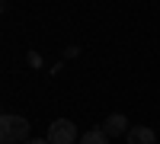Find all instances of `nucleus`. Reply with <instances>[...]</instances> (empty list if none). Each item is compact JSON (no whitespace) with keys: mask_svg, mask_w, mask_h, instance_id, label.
Returning a JSON list of instances; mask_svg holds the SVG:
<instances>
[{"mask_svg":"<svg viewBox=\"0 0 160 144\" xmlns=\"http://www.w3.org/2000/svg\"><path fill=\"white\" fill-rule=\"evenodd\" d=\"M80 144H109V138H106L102 128H93V132H87L83 138H80Z\"/></svg>","mask_w":160,"mask_h":144,"instance_id":"39448f33","label":"nucleus"},{"mask_svg":"<svg viewBox=\"0 0 160 144\" xmlns=\"http://www.w3.org/2000/svg\"><path fill=\"white\" fill-rule=\"evenodd\" d=\"M99 128L106 132V138H122V135H128V132H131V128H128V119H125V115H118V112H115V115H109V119H106Z\"/></svg>","mask_w":160,"mask_h":144,"instance_id":"7ed1b4c3","label":"nucleus"},{"mask_svg":"<svg viewBox=\"0 0 160 144\" xmlns=\"http://www.w3.org/2000/svg\"><path fill=\"white\" fill-rule=\"evenodd\" d=\"M0 141L3 144H26L29 141V119L22 115H3L0 119Z\"/></svg>","mask_w":160,"mask_h":144,"instance_id":"f257e3e1","label":"nucleus"},{"mask_svg":"<svg viewBox=\"0 0 160 144\" xmlns=\"http://www.w3.org/2000/svg\"><path fill=\"white\" fill-rule=\"evenodd\" d=\"M45 138H48V144H74L77 141V125L71 119H58V122H51Z\"/></svg>","mask_w":160,"mask_h":144,"instance_id":"f03ea898","label":"nucleus"},{"mask_svg":"<svg viewBox=\"0 0 160 144\" xmlns=\"http://www.w3.org/2000/svg\"><path fill=\"white\" fill-rule=\"evenodd\" d=\"M26 144H48V138H29Z\"/></svg>","mask_w":160,"mask_h":144,"instance_id":"423d86ee","label":"nucleus"},{"mask_svg":"<svg viewBox=\"0 0 160 144\" xmlns=\"http://www.w3.org/2000/svg\"><path fill=\"white\" fill-rule=\"evenodd\" d=\"M128 144H157V135H154V128L148 125H138V128H131V132L125 135Z\"/></svg>","mask_w":160,"mask_h":144,"instance_id":"20e7f679","label":"nucleus"}]
</instances>
